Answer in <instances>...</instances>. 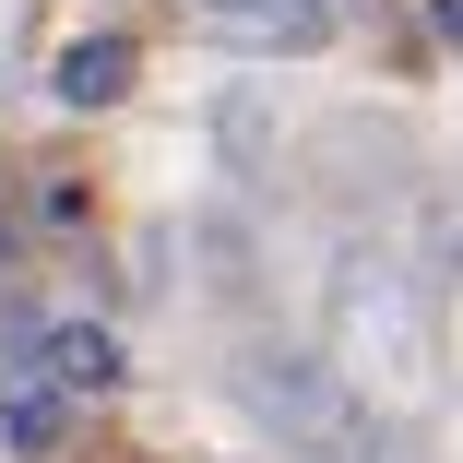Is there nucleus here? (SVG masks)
Instances as JSON below:
<instances>
[{
    "label": "nucleus",
    "instance_id": "nucleus-1",
    "mask_svg": "<svg viewBox=\"0 0 463 463\" xmlns=\"http://www.w3.org/2000/svg\"><path fill=\"white\" fill-rule=\"evenodd\" d=\"M238 404L286 439V451H309V463H368V392L345 381V368H321V356H286V345H261V356H238Z\"/></svg>",
    "mask_w": 463,
    "mask_h": 463
},
{
    "label": "nucleus",
    "instance_id": "nucleus-2",
    "mask_svg": "<svg viewBox=\"0 0 463 463\" xmlns=\"http://www.w3.org/2000/svg\"><path fill=\"white\" fill-rule=\"evenodd\" d=\"M119 368H131V356H119V333H108V321H48V333H36V381H60L71 404L119 392Z\"/></svg>",
    "mask_w": 463,
    "mask_h": 463
},
{
    "label": "nucleus",
    "instance_id": "nucleus-3",
    "mask_svg": "<svg viewBox=\"0 0 463 463\" xmlns=\"http://www.w3.org/2000/svg\"><path fill=\"white\" fill-rule=\"evenodd\" d=\"M48 83H60V108H119L131 96V36H71Z\"/></svg>",
    "mask_w": 463,
    "mask_h": 463
},
{
    "label": "nucleus",
    "instance_id": "nucleus-4",
    "mask_svg": "<svg viewBox=\"0 0 463 463\" xmlns=\"http://www.w3.org/2000/svg\"><path fill=\"white\" fill-rule=\"evenodd\" d=\"M214 24L250 36V48H321V36H333L321 0H214Z\"/></svg>",
    "mask_w": 463,
    "mask_h": 463
},
{
    "label": "nucleus",
    "instance_id": "nucleus-5",
    "mask_svg": "<svg viewBox=\"0 0 463 463\" xmlns=\"http://www.w3.org/2000/svg\"><path fill=\"white\" fill-rule=\"evenodd\" d=\"M0 439H13L24 463H48V451L71 439V392H60V381H24V392H0Z\"/></svg>",
    "mask_w": 463,
    "mask_h": 463
},
{
    "label": "nucleus",
    "instance_id": "nucleus-6",
    "mask_svg": "<svg viewBox=\"0 0 463 463\" xmlns=\"http://www.w3.org/2000/svg\"><path fill=\"white\" fill-rule=\"evenodd\" d=\"M428 13H439V36H451V48H463V0H428Z\"/></svg>",
    "mask_w": 463,
    "mask_h": 463
},
{
    "label": "nucleus",
    "instance_id": "nucleus-7",
    "mask_svg": "<svg viewBox=\"0 0 463 463\" xmlns=\"http://www.w3.org/2000/svg\"><path fill=\"white\" fill-rule=\"evenodd\" d=\"M0 273H13V214H0Z\"/></svg>",
    "mask_w": 463,
    "mask_h": 463
}]
</instances>
